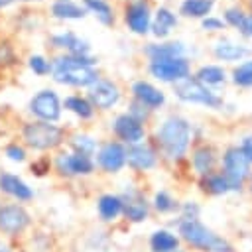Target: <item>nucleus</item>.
Listing matches in <instances>:
<instances>
[{
  "mask_svg": "<svg viewBox=\"0 0 252 252\" xmlns=\"http://www.w3.org/2000/svg\"><path fill=\"white\" fill-rule=\"evenodd\" d=\"M51 75L55 83L69 87H91L98 79V71L94 69L96 59L91 55H69L61 53L51 61Z\"/></svg>",
  "mask_w": 252,
  "mask_h": 252,
  "instance_id": "obj_1",
  "label": "nucleus"
},
{
  "mask_svg": "<svg viewBox=\"0 0 252 252\" xmlns=\"http://www.w3.org/2000/svg\"><path fill=\"white\" fill-rule=\"evenodd\" d=\"M156 142L169 161H179L185 158L191 144V124L181 116H169L158 128Z\"/></svg>",
  "mask_w": 252,
  "mask_h": 252,
  "instance_id": "obj_2",
  "label": "nucleus"
},
{
  "mask_svg": "<svg viewBox=\"0 0 252 252\" xmlns=\"http://www.w3.org/2000/svg\"><path fill=\"white\" fill-rule=\"evenodd\" d=\"M179 234L187 244H191L193 248H199L203 252H234L232 246L222 236L215 234L199 219H181Z\"/></svg>",
  "mask_w": 252,
  "mask_h": 252,
  "instance_id": "obj_3",
  "label": "nucleus"
},
{
  "mask_svg": "<svg viewBox=\"0 0 252 252\" xmlns=\"http://www.w3.org/2000/svg\"><path fill=\"white\" fill-rule=\"evenodd\" d=\"M22 140L28 148L35 152H49L63 144L65 132L61 126L53 122H41V120H30L22 126Z\"/></svg>",
  "mask_w": 252,
  "mask_h": 252,
  "instance_id": "obj_4",
  "label": "nucleus"
},
{
  "mask_svg": "<svg viewBox=\"0 0 252 252\" xmlns=\"http://www.w3.org/2000/svg\"><path fill=\"white\" fill-rule=\"evenodd\" d=\"M173 93L183 102H197V104H205L209 108H220L222 106V98L217 93H213L209 87H205L203 83H199L191 75L187 79L175 83L173 85Z\"/></svg>",
  "mask_w": 252,
  "mask_h": 252,
  "instance_id": "obj_5",
  "label": "nucleus"
},
{
  "mask_svg": "<svg viewBox=\"0 0 252 252\" xmlns=\"http://www.w3.org/2000/svg\"><path fill=\"white\" fill-rule=\"evenodd\" d=\"M28 110H30V114L35 120H41V122H57L61 118L63 104H61V98H59V94L55 91L41 89V91H37L30 98Z\"/></svg>",
  "mask_w": 252,
  "mask_h": 252,
  "instance_id": "obj_6",
  "label": "nucleus"
},
{
  "mask_svg": "<svg viewBox=\"0 0 252 252\" xmlns=\"http://www.w3.org/2000/svg\"><path fill=\"white\" fill-rule=\"evenodd\" d=\"M222 175L228 179L230 191H238L244 179L250 177V163L240 148L232 146L222 156Z\"/></svg>",
  "mask_w": 252,
  "mask_h": 252,
  "instance_id": "obj_7",
  "label": "nucleus"
},
{
  "mask_svg": "<svg viewBox=\"0 0 252 252\" xmlns=\"http://www.w3.org/2000/svg\"><path fill=\"white\" fill-rule=\"evenodd\" d=\"M53 167L63 177H85L94 171V159L77 152H59L53 159Z\"/></svg>",
  "mask_w": 252,
  "mask_h": 252,
  "instance_id": "obj_8",
  "label": "nucleus"
},
{
  "mask_svg": "<svg viewBox=\"0 0 252 252\" xmlns=\"http://www.w3.org/2000/svg\"><path fill=\"white\" fill-rule=\"evenodd\" d=\"M32 224V215L20 203L0 205V232L4 236H18Z\"/></svg>",
  "mask_w": 252,
  "mask_h": 252,
  "instance_id": "obj_9",
  "label": "nucleus"
},
{
  "mask_svg": "<svg viewBox=\"0 0 252 252\" xmlns=\"http://www.w3.org/2000/svg\"><path fill=\"white\" fill-rule=\"evenodd\" d=\"M189 61L185 57H173V59H154L150 61V73L158 81L163 83H179L189 77Z\"/></svg>",
  "mask_w": 252,
  "mask_h": 252,
  "instance_id": "obj_10",
  "label": "nucleus"
},
{
  "mask_svg": "<svg viewBox=\"0 0 252 252\" xmlns=\"http://www.w3.org/2000/svg\"><path fill=\"white\" fill-rule=\"evenodd\" d=\"M87 98H89V102L93 104V108L96 110H110L112 106H116L118 104V100H120V89H118V85L114 83V81H110V79H96L91 87H89V91H87Z\"/></svg>",
  "mask_w": 252,
  "mask_h": 252,
  "instance_id": "obj_11",
  "label": "nucleus"
},
{
  "mask_svg": "<svg viewBox=\"0 0 252 252\" xmlns=\"http://www.w3.org/2000/svg\"><path fill=\"white\" fill-rule=\"evenodd\" d=\"M104 173H118L126 165V146L120 142H104L96 150V161Z\"/></svg>",
  "mask_w": 252,
  "mask_h": 252,
  "instance_id": "obj_12",
  "label": "nucleus"
},
{
  "mask_svg": "<svg viewBox=\"0 0 252 252\" xmlns=\"http://www.w3.org/2000/svg\"><path fill=\"white\" fill-rule=\"evenodd\" d=\"M112 130H114L116 138L120 140V144H128V146L140 144V142H144V138H146L144 124H142L140 120H136L134 116H130L128 112L118 114V116L114 118Z\"/></svg>",
  "mask_w": 252,
  "mask_h": 252,
  "instance_id": "obj_13",
  "label": "nucleus"
},
{
  "mask_svg": "<svg viewBox=\"0 0 252 252\" xmlns=\"http://www.w3.org/2000/svg\"><path fill=\"white\" fill-rule=\"evenodd\" d=\"M122 199V215L130 220V222H142L148 213H150V205L144 197V193L136 187H128L124 189V193L120 195Z\"/></svg>",
  "mask_w": 252,
  "mask_h": 252,
  "instance_id": "obj_14",
  "label": "nucleus"
},
{
  "mask_svg": "<svg viewBox=\"0 0 252 252\" xmlns=\"http://www.w3.org/2000/svg\"><path fill=\"white\" fill-rule=\"evenodd\" d=\"M124 22L130 28V32L144 35L150 32L152 26V10L146 0H134L124 10Z\"/></svg>",
  "mask_w": 252,
  "mask_h": 252,
  "instance_id": "obj_15",
  "label": "nucleus"
},
{
  "mask_svg": "<svg viewBox=\"0 0 252 252\" xmlns=\"http://www.w3.org/2000/svg\"><path fill=\"white\" fill-rule=\"evenodd\" d=\"M156 163H158V152L150 144L140 142L126 148V165H130L134 171H148L156 167Z\"/></svg>",
  "mask_w": 252,
  "mask_h": 252,
  "instance_id": "obj_16",
  "label": "nucleus"
},
{
  "mask_svg": "<svg viewBox=\"0 0 252 252\" xmlns=\"http://www.w3.org/2000/svg\"><path fill=\"white\" fill-rule=\"evenodd\" d=\"M0 191L8 197H12L16 203H28L33 199V189L16 173L0 171Z\"/></svg>",
  "mask_w": 252,
  "mask_h": 252,
  "instance_id": "obj_17",
  "label": "nucleus"
},
{
  "mask_svg": "<svg viewBox=\"0 0 252 252\" xmlns=\"http://www.w3.org/2000/svg\"><path fill=\"white\" fill-rule=\"evenodd\" d=\"M132 96H134L136 102L144 104L148 110L159 108L165 102V94L158 87H154L152 83H148V81H136L132 85Z\"/></svg>",
  "mask_w": 252,
  "mask_h": 252,
  "instance_id": "obj_18",
  "label": "nucleus"
},
{
  "mask_svg": "<svg viewBox=\"0 0 252 252\" xmlns=\"http://www.w3.org/2000/svg\"><path fill=\"white\" fill-rule=\"evenodd\" d=\"M51 45L57 49H63L69 55H91V45L73 32H63V33L51 35Z\"/></svg>",
  "mask_w": 252,
  "mask_h": 252,
  "instance_id": "obj_19",
  "label": "nucleus"
},
{
  "mask_svg": "<svg viewBox=\"0 0 252 252\" xmlns=\"http://www.w3.org/2000/svg\"><path fill=\"white\" fill-rule=\"evenodd\" d=\"M175 26H177V16H175L169 8L159 6V8L156 10V16H154V20H152L150 30H152V33H154L156 37L161 39V37H167Z\"/></svg>",
  "mask_w": 252,
  "mask_h": 252,
  "instance_id": "obj_20",
  "label": "nucleus"
},
{
  "mask_svg": "<svg viewBox=\"0 0 252 252\" xmlns=\"http://www.w3.org/2000/svg\"><path fill=\"white\" fill-rule=\"evenodd\" d=\"M191 163H193V169L197 171V175L205 177V175L213 173V169L217 165V154L211 146H199L193 150Z\"/></svg>",
  "mask_w": 252,
  "mask_h": 252,
  "instance_id": "obj_21",
  "label": "nucleus"
},
{
  "mask_svg": "<svg viewBox=\"0 0 252 252\" xmlns=\"http://www.w3.org/2000/svg\"><path fill=\"white\" fill-rule=\"evenodd\" d=\"M96 211H98V217L104 222H114L118 217H122V199H120V195H112V193L100 195L98 201H96Z\"/></svg>",
  "mask_w": 252,
  "mask_h": 252,
  "instance_id": "obj_22",
  "label": "nucleus"
},
{
  "mask_svg": "<svg viewBox=\"0 0 252 252\" xmlns=\"http://www.w3.org/2000/svg\"><path fill=\"white\" fill-rule=\"evenodd\" d=\"M183 53H185V47L181 41H165V43H148L146 45V55L150 57V61L183 57Z\"/></svg>",
  "mask_w": 252,
  "mask_h": 252,
  "instance_id": "obj_23",
  "label": "nucleus"
},
{
  "mask_svg": "<svg viewBox=\"0 0 252 252\" xmlns=\"http://www.w3.org/2000/svg\"><path fill=\"white\" fill-rule=\"evenodd\" d=\"M213 53H215V57H219L222 61H238L248 55V49L230 39H219L213 47Z\"/></svg>",
  "mask_w": 252,
  "mask_h": 252,
  "instance_id": "obj_24",
  "label": "nucleus"
},
{
  "mask_svg": "<svg viewBox=\"0 0 252 252\" xmlns=\"http://www.w3.org/2000/svg\"><path fill=\"white\" fill-rule=\"evenodd\" d=\"M51 14L57 20H81L85 18L87 10L81 4H75L71 0H55L51 4Z\"/></svg>",
  "mask_w": 252,
  "mask_h": 252,
  "instance_id": "obj_25",
  "label": "nucleus"
},
{
  "mask_svg": "<svg viewBox=\"0 0 252 252\" xmlns=\"http://www.w3.org/2000/svg\"><path fill=\"white\" fill-rule=\"evenodd\" d=\"M65 110L73 112L75 116H79L81 120H89L94 116V108L93 104L89 102L87 96H81V94H71V96H65V100L61 102Z\"/></svg>",
  "mask_w": 252,
  "mask_h": 252,
  "instance_id": "obj_26",
  "label": "nucleus"
},
{
  "mask_svg": "<svg viewBox=\"0 0 252 252\" xmlns=\"http://www.w3.org/2000/svg\"><path fill=\"white\" fill-rule=\"evenodd\" d=\"M177 246H179V238L169 230L159 228L150 236V248L154 252H173L177 250Z\"/></svg>",
  "mask_w": 252,
  "mask_h": 252,
  "instance_id": "obj_27",
  "label": "nucleus"
},
{
  "mask_svg": "<svg viewBox=\"0 0 252 252\" xmlns=\"http://www.w3.org/2000/svg\"><path fill=\"white\" fill-rule=\"evenodd\" d=\"M83 8L87 12H91L100 24H104V26H112L114 24V10L106 0H85Z\"/></svg>",
  "mask_w": 252,
  "mask_h": 252,
  "instance_id": "obj_28",
  "label": "nucleus"
},
{
  "mask_svg": "<svg viewBox=\"0 0 252 252\" xmlns=\"http://www.w3.org/2000/svg\"><path fill=\"white\" fill-rule=\"evenodd\" d=\"M195 79L199 83H203L205 87H220V85H224L226 75H224V69L219 65H203L195 73Z\"/></svg>",
  "mask_w": 252,
  "mask_h": 252,
  "instance_id": "obj_29",
  "label": "nucleus"
},
{
  "mask_svg": "<svg viewBox=\"0 0 252 252\" xmlns=\"http://www.w3.org/2000/svg\"><path fill=\"white\" fill-rule=\"evenodd\" d=\"M211 10H213V2L209 0H183L179 6V14H183L185 18H197V20L207 18Z\"/></svg>",
  "mask_w": 252,
  "mask_h": 252,
  "instance_id": "obj_30",
  "label": "nucleus"
},
{
  "mask_svg": "<svg viewBox=\"0 0 252 252\" xmlns=\"http://www.w3.org/2000/svg\"><path fill=\"white\" fill-rule=\"evenodd\" d=\"M201 187H203V191H207L211 195H224L230 191L228 179L222 173H215V171L201 177Z\"/></svg>",
  "mask_w": 252,
  "mask_h": 252,
  "instance_id": "obj_31",
  "label": "nucleus"
},
{
  "mask_svg": "<svg viewBox=\"0 0 252 252\" xmlns=\"http://www.w3.org/2000/svg\"><path fill=\"white\" fill-rule=\"evenodd\" d=\"M69 146H71V152H77V154H83V156H94L96 150H98V144L93 136L89 134H73L69 138Z\"/></svg>",
  "mask_w": 252,
  "mask_h": 252,
  "instance_id": "obj_32",
  "label": "nucleus"
},
{
  "mask_svg": "<svg viewBox=\"0 0 252 252\" xmlns=\"http://www.w3.org/2000/svg\"><path fill=\"white\" fill-rule=\"evenodd\" d=\"M232 83L238 87H252V59L232 69Z\"/></svg>",
  "mask_w": 252,
  "mask_h": 252,
  "instance_id": "obj_33",
  "label": "nucleus"
},
{
  "mask_svg": "<svg viewBox=\"0 0 252 252\" xmlns=\"http://www.w3.org/2000/svg\"><path fill=\"white\" fill-rule=\"evenodd\" d=\"M154 209L158 213H171V211L177 209V203L167 191H158L154 195Z\"/></svg>",
  "mask_w": 252,
  "mask_h": 252,
  "instance_id": "obj_34",
  "label": "nucleus"
},
{
  "mask_svg": "<svg viewBox=\"0 0 252 252\" xmlns=\"http://www.w3.org/2000/svg\"><path fill=\"white\" fill-rule=\"evenodd\" d=\"M28 67L35 73V75H39V77H43V75H49L51 73V61L47 59V57H43V55H30V59H28Z\"/></svg>",
  "mask_w": 252,
  "mask_h": 252,
  "instance_id": "obj_35",
  "label": "nucleus"
},
{
  "mask_svg": "<svg viewBox=\"0 0 252 252\" xmlns=\"http://www.w3.org/2000/svg\"><path fill=\"white\" fill-rule=\"evenodd\" d=\"M4 156H6L10 161L22 163V161H26V158H28V152H26V148H24L22 144H18V142H12V144H8V146L4 148Z\"/></svg>",
  "mask_w": 252,
  "mask_h": 252,
  "instance_id": "obj_36",
  "label": "nucleus"
},
{
  "mask_svg": "<svg viewBox=\"0 0 252 252\" xmlns=\"http://www.w3.org/2000/svg\"><path fill=\"white\" fill-rule=\"evenodd\" d=\"M244 20H246V14H244L238 6H232V8H226V10H224V22H226L228 26L240 30L242 24H244Z\"/></svg>",
  "mask_w": 252,
  "mask_h": 252,
  "instance_id": "obj_37",
  "label": "nucleus"
},
{
  "mask_svg": "<svg viewBox=\"0 0 252 252\" xmlns=\"http://www.w3.org/2000/svg\"><path fill=\"white\" fill-rule=\"evenodd\" d=\"M16 51L8 41H0V67L16 65Z\"/></svg>",
  "mask_w": 252,
  "mask_h": 252,
  "instance_id": "obj_38",
  "label": "nucleus"
},
{
  "mask_svg": "<svg viewBox=\"0 0 252 252\" xmlns=\"http://www.w3.org/2000/svg\"><path fill=\"white\" fill-rule=\"evenodd\" d=\"M128 114H130V116H134L136 120H140V122L144 124V120H148V116H150V110H148L144 104H140V102L132 100V104H130V108H128Z\"/></svg>",
  "mask_w": 252,
  "mask_h": 252,
  "instance_id": "obj_39",
  "label": "nucleus"
},
{
  "mask_svg": "<svg viewBox=\"0 0 252 252\" xmlns=\"http://www.w3.org/2000/svg\"><path fill=\"white\" fill-rule=\"evenodd\" d=\"M201 26H203V30H207V32H219V30H222V20L220 18H215V16H207V18H203L201 20Z\"/></svg>",
  "mask_w": 252,
  "mask_h": 252,
  "instance_id": "obj_40",
  "label": "nucleus"
},
{
  "mask_svg": "<svg viewBox=\"0 0 252 252\" xmlns=\"http://www.w3.org/2000/svg\"><path fill=\"white\" fill-rule=\"evenodd\" d=\"M240 150H242V154L246 156L248 163H252V136H246V138L242 140V144H240Z\"/></svg>",
  "mask_w": 252,
  "mask_h": 252,
  "instance_id": "obj_41",
  "label": "nucleus"
},
{
  "mask_svg": "<svg viewBox=\"0 0 252 252\" xmlns=\"http://www.w3.org/2000/svg\"><path fill=\"white\" fill-rule=\"evenodd\" d=\"M32 171H35L37 175H43L45 171H49V159H39V161L32 163Z\"/></svg>",
  "mask_w": 252,
  "mask_h": 252,
  "instance_id": "obj_42",
  "label": "nucleus"
},
{
  "mask_svg": "<svg viewBox=\"0 0 252 252\" xmlns=\"http://www.w3.org/2000/svg\"><path fill=\"white\" fill-rule=\"evenodd\" d=\"M242 33L244 35H248V37H252V14H246V20H244V24H242Z\"/></svg>",
  "mask_w": 252,
  "mask_h": 252,
  "instance_id": "obj_43",
  "label": "nucleus"
},
{
  "mask_svg": "<svg viewBox=\"0 0 252 252\" xmlns=\"http://www.w3.org/2000/svg\"><path fill=\"white\" fill-rule=\"evenodd\" d=\"M0 252H12V248L6 242H2V238H0Z\"/></svg>",
  "mask_w": 252,
  "mask_h": 252,
  "instance_id": "obj_44",
  "label": "nucleus"
},
{
  "mask_svg": "<svg viewBox=\"0 0 252 252\" xmlns=\"http://www.w3.org/2000/svg\"><path fill=\"white\" fill-rule=\"evenodd\" d=\"M10 2H12V0H0V8H6Z\"/></svg>",
  "mask_w": 252,
  "mask_h": 252,
  "instance_id": "obj_45",
  "label": "nucleus"
},
{
  "mask_svg": "<svg viewBox=\"0 0 252 252\" xmlns=\"http://www.w3.org/2000/svg\"><path fill=\"white\" fill-rule=\"evenodd\" d=\"M26 2H33V0H26Z\"/></svg>",
  "mask_w": 252,
  "mask_h": 252,
  "instance_id": "obj_46",
  "label": "nucleus"
},
{
  "mask_svg": "<svg viewBox=\"0 0 252 252\" xmlns=\"http://www.w3.org/2000/svg\"><path fill=\"white\" fill-rule=\"evenodd\" d=\"M173 252H181V250H173Z\"/></svg>",
  "mask_w": 252,
  "mask_h": 252,
  "instance_id": "obj_47",
  "label": "nucleus"
},
{
  "mask_svg": "<svg viewBox=\"0 0 252 252\" xmlns=\"http://www.w3.org/2000/svg\"><path fill=\"white\" fill-rule=\"evenodd\" d=\"M248 2H250V6H252V0H248Z\"/></svg>",
  "mask_w": 252,
  "mask_h": 252,
  "instance_id": "obj_48",
  "label": "nucleus"
},
{
  "mask_svg": "<svg viewBox=\"0 0 252 252\" xmlns=\"http://www.w3.org/2000/svg\"><path fill=\"white\" fill-rule=\"evenodd\" d=\"M209 2H215V0H209Z\"/></svg>",
  "mask_w": 252,
  "mask_h": 252,
  "instance_id": "obj_49",
  "label": "nucleus"
}]
</instances>
